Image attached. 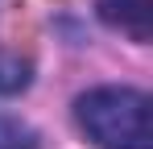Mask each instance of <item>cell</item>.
Here are the masks:
<instances>
[{
	"label": "cell",
	"instance_id": "cell-1",
	"mask_svg": "<svg viewBox=\"0 0 153 149\" xmlns=\"http://www.w3.org/2000/svg\"><path fill=\"white\" fill-rule=\"evenodd\" d=\"M75 120L100 149H153V104L137 87H91L75 99Z\"/></svg>",
	"mask_w": 153,
	"mask_h": 149
},
{
	"label": "cell",
	"instance_id": "cell-2",
	"mask_svg": "<svg viewBox=\"0 0 153 149\" xmlns=\"http://www.w3.org/2000/svg\"><path fill=\"white\" fill-rule=\"evenodd\" d=\"M100 21L120 29L128 42L145 46L153 37V0H100Z\"/></svg>",
	"mask_w": 153,
	"mask_h": 149
},
{
	"label": "cell",
	"instance_id": "cell-3",
	"mask_svg": "<svg viewBox=\"0 0 153 149\" xmlns=\"http://www.w3.org/2000/svg\"><path fill=\"white\" fill-rule=\"evenodd\" d=\"M33 83V66L29 58L13 54V50H0V95H17Z\"/></svg>",
	"mask_w": 153,
	"mask_h": 149
},
{
	"label": "cell",
	"instance_id": "cell-4",
	"mask_svg": "<svg viewBox=\"0 0 153 149\" xmlns=\"http://www.w3.org/2000/svg\"><path fill=\"white\" fill-rule=\"evenodd\" d=\"M0 149H37V133L25 128L21 120L0 116Z\"/></svg>",
	"mask_w": 153,
	"mask_h": 149
}]
</instances>
